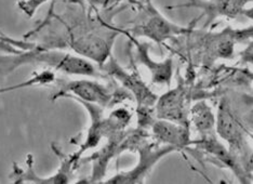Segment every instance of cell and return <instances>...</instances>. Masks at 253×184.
<instances>
[{
	"label": "cell",
	"mask_w": 253,
	"mask_h": 184,
	"mask_svg": "<svg viewBox=\"0 0 253 184\" xmlns=\"http://www.w3.org/2000/svg\"><path fill=\"white\" fill-rule=\"evenodd\" d=\"M25 64H43L67 75L97 76L94 65L85 57L64 52L60 49H45L38 45L19 53L0 55V74L11 73Z\"/></svg>",
	"instance_id": "cell-1"
},
{
	"label": "cell",
	"mask_w": 253,
	"mask_h": 184,
	"mask_svg": "<svg viewBox=\"0 0 253 184\" xmlns=\"http://www.w3.org/2000/svg\"><path fill=\"white\" fill-rule=\"evenodd\" d=\"M140 12L131 23L133 24L128 33L134 37H147L158 44L174 39L186 34L191 28H185L167 20L154 7L151 0H140ZM130 35V34H129Z\"/></svg>",
	"instance_id": "cell-2"
},
{
	"label": "cell",
	"mask_w": 253,
	"mask_h": 184,
	"mask_svg": "<svg viewBox=\"0 0 253 184\" xmlns=\"http://www.w3.org/2000/svg\"><path fill=\"white\" fill-rule=\"evenodd\" d=\"M217 134L228 143L229 152L233 156L240 165L243 164L247 172L251 174L252 154L248 147L247 137L225 101H223L218 106Z\"/></svg>",
	"instance_id": "cell-3"
},
{
	"label": "cell",
	"mask_w": 253,
	"mask_h": 184,
	"mask_svg": "<svg viewBox=\"0 0 253 184\" xmlns=\"http://www.w3.org/2000/svg\"><path fill=\"white\" fill-rule=\"evenodd\" d=\"M122 90L119 89L116 92V90L109 89L105 85L88 79L72 80L55 92L52 95V100L55 101L61 97H68L75 101L93 103L104 108L116 104V95Z\"/></svg>",
	"instance_id": "cell-4"
},
{
	"label": "cell",
	"mask_w": 253,
	"mask_h": 184,
	"mask_svg": "<svg viewBox=\"0 0 253 184\" xmlns=\"http://www.w3.org/2000/svg\"><path fill=\"white\" fill-rule=\"evenodd\" d=\"M55 153H59L55 149ZM79 160L74 156V154L70 156H61V165L54 175L49 177H40L36 174L34 169V158L32 154H28L26 157V168H21L15 163L12 167V172L10 174V179L15 184L22 183H35V184H67L72 182L74 171L77 168Z\"/></svg>",
	"instance_id": "cell-5"
},
{
	"label": "cell",
	"mask_w": 253,
	"mask_h": 184,
	"mask_svg": "<svg viewBox=\"0 0 253 184\" xmlns=\"http://www.w3.org/2000/svg\"><path fill=\"white\" fill-rule=\"evenodd\" d=\"M176 147L171 145H165L159 147L157 144H144L140 148V162L133 169L126 172H119L109 180L103 183H142L144 182L145 177L151 171L153 166L156 164L160 158L166 156L167 154L176 151Z\"/></svg>",
	"instance_id": "cell-6"
},
{
	"label": "cell",
	"mask_w": 253,
	"mask_h": 184,
	"mask_svg": "<svg viewBox=\"0 0 253 184\" xmlns=\"http://www.w3.org/2000/svg\"><path fill=\"white\" fill-rule=\"evenodd\" d=\"M102 70L107 72L109 75H112L117 80H120L126 86V89H129L131 92L134 93L135 100L139 103V112L148 111V108L153 106L156 103L158 96L154 94L149 90L144 83L139 78L135 73H126L124 71V68L120 66L118 63L114 60V57L111 55L106 64L101 65Z\"/></svg>",
	"instance_id": "cell-7"
},
{
	"label": "cell",
	"mask_w": 253,
	"mask_h": 184,
	"mask_svg": "<svg viewBox=\"0 0 253 184\" xmlns=\"http://www.w3.org/2000/svg\"><path fill=\"white\" fill-rule=\"evenodd\" d=\"M252 0H188V2L169 8H196L207 15L205 26H209L218 16L237 18L246 12L245 5Z\"/></svg>",
	"instance_id": "cell-8"
},
{
	"label": "cell",
	"mask_w": 253,
	"mask_h": 184,
	"mask_svg": "<svg viewBox=\"0 0 253 184\" xmlns=\"http://www.w3.org/2000/svg\"><path fill=\"white\" fill-rule=\"evenodd\" d=\"M128 37L136 45L137 48V60L140 61L141 64L147 67L149 73L152 74V84L154 85H167L170 86L172 75H173V63L172 59L165 60L164 62H155L151 56H149V45L137 43L135 37L126 34Z\"/></svg>",
	"instance_id": "cell-9"
},
{
	"label": "cell",
	"mask_w": 253,
	"mask_h": 184,
	"mask_svg": "<svg viewBox=\"0 0 253 184\" xmlns=\"http://www.w3.org/2000/svg\"><path fill=\"white\" fill-rule=\"evenodd\" d=\"M154 136L159 142L169 143V145L176 148L186 147L192 142L189 140L187 127L182 125H176L168 120H157L152 126Z\"/></svg>",
	"instance_id": "cell-10"
},
{
	"label": "cell",
	"mask_w": 253,
	"mask_h": 184,
	"mask_svg": "<svg viewBox=\"0 0 253 184\" xmlns=\"http://www.w3.org/2000/svg\"><path fill=\"white\" fill-rule=\"evenodd\" d=\"M54 80H55V75L52 71H43L40 73H35L31 78L25 80V82L11 85V86H4V87H0V95L8 93V92L35 87V86H45L53 83Z\"/></svg>",
	"instance_id": "cell-11"
},
{
	"label": "cell",
	"mask_w": 253,
	"mask_h": 184,
	"mask_svg": "<svg viewBox=\"0 0 253 184\" xmlns=\"http://www.w3.org/2000/svg\"><path fill=\"white\" fill-rule=\"evenodd\" d=\"M193 122L196 125V128L201 132V135L208 134L213 128V115L210 111V107L205 103H198L192 108Z\"/></svg>",
	"instance_id": "cell-12"
},
{
	"label": "cell",
	"mask_w": 253,
	"mask_h": 184,
	"mask_svg": "<svg viewBox=\"0 0 253 184\" xmlns=\"http://www.w3.org/2000/svg\"><path fill=\"white\" fill-rule=\"evenodd\" d=\"M34 44L24 40H15L7 35H0V50L7 53H19L33 48Z\"/></svg>",
	"instance_id": "cell-13"
},
{
	"label": "cell",
	"mask_w": 253,
	"mask_h": 184,
	"mask_svg": "<svg viewBox=\"0 0 253 184\" xmlns=\"http://www.w3.org/2000/svg\"><path fill=\"white\" fill-rule=\"evenodd\" d=\"M48 1H50V0H22V1L18 3V5L28 18H32L35 14L37 9H39L43 3Z\"/></svg>",
	"instance_id": "cell-14"
},
{
	"label": "cell",
	"mask_w": 253,
	"mask_h": 184,
	"mask_svg": "<svg viewBox=\"0 0 253 184\" xmlns=\"http://www.w3.org/2000/svg\"><path fill=\"white\" fill-rule=\"evenodd\" d=\"M0 35H4V34L1 31H0Z\"/></svg>",
	"instance_id": "cell-15"
}]
</instances>
